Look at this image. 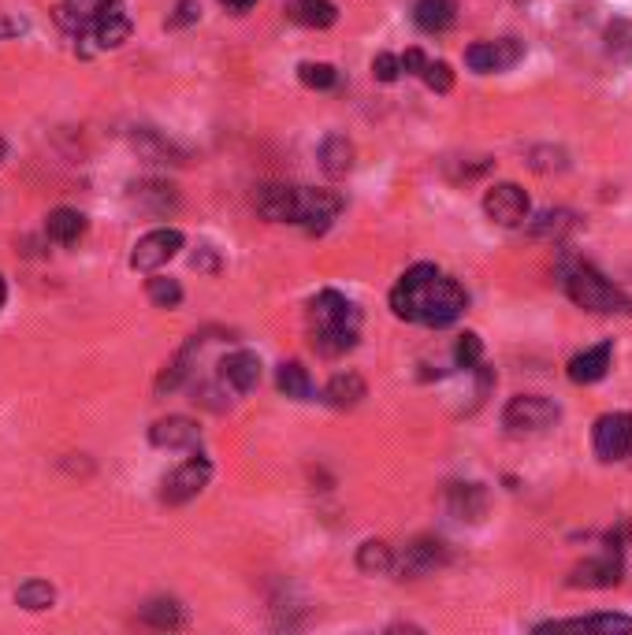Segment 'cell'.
<instances>
[{
	"label": "cell",
	"mask_w": 632,
	"mask_h": 635,
	"mask_svg": "<svg viewBox=\"0 0 632 635\" xmlns=\"http://www.w3.org/2000/svg\"><path fill=\"white\" fill-rule=\"evenodd\" d=\"M606 49L618 60H632V23L629 19H614L606 30Z\"/></svg>",
	"instance_id": "cell-35"
},
{
	"label": "cell",
	"mask_w": 632,
	"mask_h": 635,
	"mask_svg": "<svg viewBox=\"0 0 632 635\" xmlns=\"http://www.w3.org/2000/svg\"><path fill=\"white\" fill-rule=\"evenodd\" d=\"M447 509H450V517L476 524V520L488 513V491H484L480 483H450Z\"/></svg>",
	"instance_id": "cell-16"
},
{
	"label": "cell",
	"mask_w": 632,
	"mask_h": 635,
	"mask_svg": "<svg viewBox=\"0 0 632 635\" xmlns=\"http://www.w3.org/2000/svg\"><path fill=\"white\" fill-rule=\"evenodd\" d=\"M116 12H123V0H60L56 19L75 38V45H82V38L90 34L93 23H101V19Z\"/></svg>",
	"instance_id": "cell-4"
},
{
	"label": "cell",
	"mask_w": 632,
	"mask_h": 635,
	"mask_svg": "<svg viewBox=\"0 0 632 635\" xmlns=\"http://www.w3.org/2000/svg\"><path fill=\"white\" fill-rule=\"evenodd\" d=\"M194 15H198V4H194V0H183V4H179V15H175V19H172V26L190 23Z\"/></svg>",
	"instance_id": "cell-41"
},
{
	"label": "cell",
	"mask_w": 632,
	"mask_h": 635,
	"mask_svg": "<svg viewBox=\"0 0 632 635\" xmlns=\"http://www.w3.org/2000/svg\"><path fill=\"white\" fill-rule=\"evenodd\" d=\"M525 56V45L517 38H499V41H476L473 49L465 52V64L473 67L476 75H491V71H510Z\"/></svg>",
	"instance_id": "cell-10"
},
{
	"label": "cell",
	"mask_w": 632,
	"mask_h": 635,
	"mask_svg": "<svg viewBox=\"0 0 632 635\" xmlns=\"http://www.w3.org/2000/svg\"><path fill=\"white\" fill-rule=\"evenodd\" d=\"M484 212L499 227H517V223L528 220V197L517 182H499L484 194Z\"/></svg>",
	"instance_id": "cell-12"
},
{
	"label": "cell",
	"mask_w": 632,
	"mask_h": 635,
	"mask_svg": "<svg viewBox=\"0 0 632 635\" xmlns=\"http://www.w3.org/2000/svg\"><path fill=\"white\" fill-rule=\"evenodd\" d=\"M279 390L287 394V398H294V402H309L313 398V379H309V372H305L298 361H287L283 368H279L276 376Z\"/></svg>",
	"instance_id": "cell-28"
},
{
	"label": "cell",
	"mask_w": 632,
	"mask_h": 635,
	"mask_svg": "<svg viewBox=\"0 0 632 635\" xmlns=\"http://www.w3.org/2000/svg\"><path fill=\"white\" fill-rule=\"evenodd\" d=\"M287 15L298 26H309V30H328V26L339 19L331 0H290Z\"/></svg>",
	"instance_id": "cell-22"
},
{
	"label": "cell",
	"mask_w": 632,
	"mask_h": 635,
	"mask_svg": "<svg viewBox=\"0 0 632 635\" xmlns=\"http://www.w3.org/2000/svg\"><path fill=\"white\" fill-rule=\"evenodd\" d=\"M145 294H149V301H153V305H160V309H175V305L183 301V286L175 283V279H164V275H157V279H149Z\"/></svg>",
	"instance_id": "cell-33"
},
{
	"label": "cell",
	"mask_w": 632,
	"mask_h": 635,
	"mask_svg": "<svg viewBox=\"0 0 632 635\" xmlns=\"http://www.w3.org/2000/svg\"><path fill=\"white\" fill-rule=\"evenodd\" d=\"M320 168L328 171L331 179H343L354 168V142L346 134H328L320 142Z\"/></svg>",
	"instance_id": "cell-20"
},
{
	"label": "cell",
	"mask_w": 632,
	"mask_h": 635,
	"mask_svg": "<svg viewBox=\"0 0 632 635\" xmlns=\"http://www.w3.org/2000/svg\"><path fill=\"white\" fill-rule=\"evenodd\" d=\"M0 309H4V279H0Z\"/></svg>",
	"instance_id": "cell-44"
},
{
	"label": "cell",
	"mask_w": 632,
	"mask_h": 635,
	"mask_svg": "<svg viewBox=\"0 0 632 635\" xmlns=\"http://www.w3.org/2000/svg\"><path fill=\"white\" fill-rule=\"evenodd\" d=\"M398 60H402L406 75H424V67H428V56L421 49H406V56H398Z\"/></svg>",
	"instance_id": "cell-40"
},
{
	"label": "cell",
	"mask_w": 632,
	"mask_h": 635,
	"mask_svg": "<svg viewBox=\"0 0 632 635\" xmlns=\"http://www.w3.org/2000/svg\"><path fill=\"white\" fill-rule=\"evenodd\" d=\"M190 353H194V342H190V346H186V350L179 353V357H175V361L168 364L164 372H160V379H157V394H172V390L179 387V383H183L186 372H190Z\"/></svg>",
	"instance_id": "cell-34"
},
{
	"label": "cell",
	"mask_w": 632,
	"mask_h": 635,
	"mask_svg": "<svg viewBox=\"0 0 632 635\" xmlns=\"http://www.w3.org/2000/svg\"><path fill=\"white\" fill-rule=\"evenodd\" d=\"M220 372H224V383L238 394H250L257 383H261V361H257V353L250 350H238L231 357H224L220 364Z\"/></svg>",
	"instance_id": "cell-18"
},
{
	"label": "cell",
	"mask_w": 632,
	"mask_h": 635,
	"mask_svg": "<svg viewBox=\"0 0 632 635\" xmlns=\"http://www.w3.org/2000/svg\"><path fill=\"white\" fill-rule=\"evenodd\" d=\"M558 416H562V409L551 398L521 394V398H510V405L502 409V424L514 431V435H536V431L551 428Z\"/></svg>",
	"instance_id": "cell-3"
},
{
	"label": "cell",
	"mask_w": 632,
	"mask_h": 635,
	"mask_svg": "<svg viewBox=\"0 0 632 635\" xmlns=\"http://www.w3.org/2000/svg\"><path fill=\"white\" fill-rule=\"evenodd\" d=\"M183 249V231H175V227H157V231H149L145 238H138V246L131 253V268L134 272H160L168 260L175 257Z\"/></svg>",
	"instance_id": "cell-5"
},
{
	"label": "cell",
	"mask_w": 632,
	"mask_h": 635,
	"mask_svg": "<svg viewBox=\"0 0 632 635\" xmlns=\"http://www.w3.org/2000/svg\"><path fill=\"white\" fill-rule=\"evenodd\" d=\"M343 212V197L335 194V190H305V186H298V220L305 231H328L331 220Z\"/></svg>",
	"instance_id": "cell-9"
},
{
	"label": "cell",
	"mask_w": 632,
	"mask_h": 635,
	"mask_svg": "<svg viewBox=\"0 0 632 635\" xmlns=\"http://www.w3.org/2000/svg\"><path fill=\"white\" fill-rule=\"evenodd\" d=\"M372 75L380 78V82H395V78L402 75V60L391 56V52H380V56L372 60Z\"/></svg>",
	"instance_id": "cell-39"
},
{
	"label": "cell",
	"mask_w": 632,
	"mask_h": 635,
	"mask_svg": "<svg viewBox=\"0 0 632 635\" xmlns=\"http://www.w3.org/2000/svg\"><path fill=\"white\" fill-rule=\"evenodd\" d=\"M573 227H577L573 212H566V208H551V212H540L536 220L528 223V234H532V238H547V242H562Z\"/></svg>",
	"instance_id": "cell-25"
},
{
	"label": "cell",
	"mask_w": 632,
	"mask_h": 635,
	"mask_svg": "<svg viewBox=\"0 0 632 635\" xmlns=\"http://www.w3.org/2000/svg\"><path fill=\"white\" fill-rule=\"evenodd\" d=\"M45 234L53 238L56 246H75L82 234H86V216L75 208H56L45 220Z\"/></svg>",
	"instance_id": "cell-21"
},
{
	"label": "cell",
	"mask_w": 632,
	"mask_h": 635,
	"mask_svg": "<svg viewBox=\"0 0 632 635\" xmlns=\"http://www.w3.org/2000/svg\"><path fill=\"white\" fill-rule=\"evenodd\" d=\"M595 454L603 461H625L632 454V413H606L595 420Z\"/></svg>",
	"instance_id": "cell-7"
},
{
	"label": "cell",
	"mask_w": 632,
	"mask_h": 635,
	"mask_svg": "<svg viewBox=\"0 0 632 635\" xmlns=\"http://www.w3.org/2000/svg\"><path fill=\"white\" fill-rule=\"evenodd\" d=\"M357 569L361 572H391L395 569V554H391V546L387 543H365L357 550Z\"/></svg>",
	"instance_id": "cell-31"
},
{
	"label": "cell",
	"mask_w": 632,
	"mask_h": 635,
	"mask_svg": "<svg viewBox=\"0 0 632 635\" xmlns=\"http://www.w3.org/2000/svg\"><path fill=\"white\" fill-rule=\"evenodd\" d=\"M23 23H12V19H0V38H8V34H19Z\"/></svg>",
	"instance_id": "cell-43"
},
{
	"label": "cell",
	"mask_w": 632,
	"mask_h": 635,
	"mask_svg": "<svg viewBox=\"0 0 632 635\" xmlns=\"http://www.w3.org/2000/svg\"><path fill=\"white\" fill-rule=\"evenodd\" d=\"M365 398V379L357 376V372H343V376H335L324 390V402L331 409H354L357 402Z\"/></svg>",
	"instance_id": "cell-24"
},
{
	"label": "cell",
	"mask_w": 632,
	"mask_h": 635,
	"mask_svg": "<svg viewBox=\"0 0 632 635\" xmlns=\"http://www.w3.org/2000/svg\"><path fill=\"white\" fill-rule=\"evenodd\" d=\"M391 309L409 324L447 327L465 312V290L435 264H413L391 290Z\"/></svg>",
	"instance_id": "cell-1"
},
{
	"label": "cell",
	"mask_w": 632,
	"mask_h": 635,
	"mask_svg": "<svg viewBox=\"0 0 632 635\" xmlns=\"http://www.w3.org/2000/svg\"><path fill=\"white\" fill-rule=\"evenodd\" d=\"M257 208H261L264 220L294 223L298 220V186H283V182L261 186L257 190Z\"/></svg>",
	"instance_id": "cell-15"
},
{
	"label": "cell",
	"mask_w": 632,
	"mask_h": 635,
	"mask_svg": "<svg viewBox=\"0 0 632 635\" xmlns=\"http://www.w3.org/2000/svg\"><path fill=\"white\" fill-rule=\"evenodd\" d=\"M149 442L160 450H190L201 442V428L186 416H164L149 428Z\"/></svg>",
	"instance_id": "cell-14"
},
{
	"label": "cell",
	"mask_w": 632,
	"mask_h": 635,
	"mask_svg": "<svg viewBox=\"0 0 632 635\" xmlns=\"http://www.w3.org/2000/svg\"><path fill=\"white\" fill-rule=\"evenodd\" d=\"M480 357H484L480 335L465 331V335L458 338V346H454V361H458V368H469V372H476V368H480Z\"/></svg>",
	"instance_id": "cell-36"
},
{
	"label": "cell",
	"mask_w": 632,
	"mask_h": 635,
	"mask_svg": "<svg viewBox=\"0 0 632 635\" xmlns=\"http://www.w3.org/2000/svg\"><path fill=\"white\" fill-rule=\"evenodd\" d=\"M142 621L153 624V628L172 632V628H183V624H186V613H183V606H179L175 598H153V602H145V606H142Z\"/></svg>",
	"instance_id": "cell-27"
},
{
	"label": "cell",
	"mask_w": 632,
	"mask_h": 635,
	"mask_svg": "<svg viewBox=\"0 0 632 635\" xmlns=\"http://www.w3.org/2000/svg\"><path fill=\"white\" fill-rule=\"evenodd\" d=\"M562 286H566L569 301L588 312H629L632 309L629 294L618 290L606 275L595 272L592 264H569L566 272H562Z\"/></svg>",
	"instance_id": "cell-2"
},
{
	"label": "cell",
	"mask_w": 632,
	"mask_h": 635,
	"mask_svg": "<svg viewBox=\"0 0 632 635\" xmlns=\"http://www.w3.org/2000/svg\"><path fill=\"white\" fill-rule=\"evenodd\" d=\"M536 632H592V635H629L632 617L621 613H588V617H566V621H543Z\"/></svg>",
	"instance_id": "cell-13"
},
{
	"label": "cell",
	"mask_w": 632,
	"mask_h": 635,
	"mask_svg": "<svg viewBox=\"0 0 632 635\" xmlns=\"http://www.w3.org/2000/svg\"><path fill=\"white\" fill-rule=\"evenodd\" d=\"M621 580V558L618 554H606V558L584 561L573 569L569 584L573 587H614Z\"/></svg>",
	"instance_id": "cell-19"
},
{
	"label": "cell",
	"mask_w": 632,
	"mask_h": 635,
	"mask_svg": "<svg viewBox=\"0 0 632 635\" xmlns=\"http://www.w3.org/2000/svg\"><path fill=\"white\" fill-rule=\"evenodd\" d=\"M134 201L149 205L153 212H168V208H175V186H168V182H142V186H134Z\"/></svg>",
	"instance_id": "cell-30"
},
{
	"label": "cell",
	"mask_w": 632,
	"mask_h": 635,
	"mask_svg": "<svg viewBox=\"0 0 632 635\" xmlns=\"http://www.w3.org/2000/svg\"><path fill=\"white\" fill-rule=\"evenodd\" d=\"M424 82H428V86H432L435 93H447L450 86H454V75H450V67L443 64V60H428V67H424Z\"/></svg>",
	"instance_id": "cell-38"
},
{
	"label": "cell",
	"mask_w": 632,
	"mask_h": 635,
	"mask_svg": "<svg viewBox=\"0 0 632 635\" xmlns=\"http://www.w3.org/2000/svg\"><path fill=\"white\" fill-rule=\"evenodd\" d=\"M134 149L149 160H157V164H186L183 149H175L172 142H164L157 130H138L134 134Z\"/></svg>",
	"instance_id": "cell-26"
},
{
	"label": "cell",
	"mask_w": 632,
	"mask_h": 635,
	"mask_svg": "<svg viewBox=\"0 0 632 635\" xmlns=\"http://www.w3.org/2000/svg\"><path fill=\"white\" fill-rule=\"evenodd\" d=\"M15 602L30 613H41L56 602V591H53V584H45V580H27V584L15 591Z\"/></svg>",
	"instance_id": "cell-29"
},
{
	"label": "cell",
	"mask_w": 632,
	"mask_h": 635,
	"mask_svg": "<svg viewBox=\"0 0 632 635\" xmlns=\"http://www.w3.org/2000/svg\"><path fill=\"white\" fill-rule=\"evenodd\" d=\"M298 78H302L309 90H331L335 86V67L331 64H302L298 67Z\"/></svg>",
	"instance_id": "cell-37"
},
{
	"label": "cell",
	"mask_w": 632,
	"mask_h": 635,
	"mask_svg": "<svg viewBox=\"0 0 632 635\" xmlns=\"http://www.w3.org/2000/svg\"><path fill=\"white\" fill-rule=\"evenodd\" d=\"M610 357H614V346H610V342H599V346H592V350L577 353V357L569 361V379H573L577 387L599 383V379L610 372Z\"/></svg>",
	"instance_id": "cell-17"
},
{
	"label": "cell",
	"mask_w": 632,
	"mask_h": 635,
	"mask_svg": "<svg viewBox=\"0 0 632 635\" xmlns=\"http://www.w3.org/2000/svg\"><path fill=\"white\" fill-rule=\"evenodd\" d=\"M447 561H450L447 543H439V539H413V543L402 550V558L395 561V572L417 580V576H432V572L443 569Z\"/></svg>",
	"instance_id": "cell-11"
},
{
	"label": "cell",
	"mask_w": 632,
	"mask_h": 635,
	"mask_svg": "<svg viewBox=\"0 0 632 635\" xmlns=\"http://www.w3.org/2000/svg\"><path fill=\"white\" fill-rule=\"evenodd\" d=\"M220 4H224L227 12H250L257 0H220Z\"/></svg>",
	"instance_id": "cell-42"
},
{
	"label": "cell",
	"mask_w": 632,
	"mask_h": 635,
	"mask_svg": "<svg viewBox=\"0 0 632 635\" xmlns=\"http://www.w3.org/2000/svg\"><path fill=\"white\" fill-rule=\"evenodd\" d=\"M209 476H212V465L209 457H190L186 465H179L164 480V491H160V498L168 502V506H186L190 498H198L205 487H209Z\"/></svg>",
	"instance_id": "cell-6"
},
{
	"label": "cell",
	"mask_w": 632,
	"mask_h": 635,
	"mask_svg": "<svg viewBox=\"0 0 632 635\" xmlns=\"http://www.w3.org/2000/svg\"><path fill=\"white\" fill-rule=\"evenodd\" d=\"M309 316H313V331H357V324H361V312L354 309V301H346L339 290L316 294Z\"/></svg>",
	"instance_id": "cell-8"
},
{
	"label": "cell",
	"mask_w": 632,
	"mask_h": 635,
	"mask_svg": "<svg viewBox=\"0 0 632 635\" xmlns=\"http://www.w3.org/2000/svg\"><path fill=\"white\" fill-rule=\"evenodd\" d=\"M413 23L424 34H443L454 23V0H417L413 4Z\"/></svg>",
	"instance_id": "cell-23"
},
{
	"label": "cell",
	"mask_w": 632,
	"mask_h": 635,
	"mask_svg": "<svg viewBox=\"0 0 632 635\" xmlns=\"http://www.w3.org/2000/svg\"><path fill=\"white\" fill-rule=\"evenodd\" d=\"M357 346V331H313V350L324 357H339Z\"/></svg>",
	"instance_id": "cell-32"
}]
</instances>
